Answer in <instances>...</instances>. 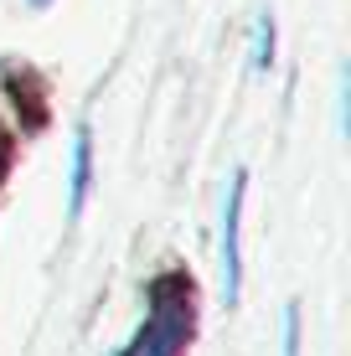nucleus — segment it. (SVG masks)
Here are the masks:
<instances>
[{"label": "nucleus", "instance_id": "obj_1", "mask_svg": "<svg viewBox=\"0 0 351 356\" xmlns=\"http://www.w3.org/2000/svg\"><path fill=\"white\" fill-rule=\"evenodd\" d=\"M186 330H191V300L181 294L176 279H161L150 321L140 325V336L129 341L119 356H181V346H186Z\"/></svg>", "mask_w": 351, "mask_h": 356}, {"label": "nucleus", "instance_id": "obj_2", "mask_svg": "<svg viewBox=\"0 0 351 356\" xmlns=\"http://www.w3.org/2000/svg\"><path fill=\"white\" fill-rule=\"evenodd\" d=\"M243 191H248V170H233L227 207H222V300L227 305H238V289H243V243H238V227H243Z\"/></svg>", "mask_w": 351, "mask_h": 356}, {"label": "nucleus", "instance_id": "obj_3", "mask_svg": "<svg viewBox=\"0 0 351 356\" xmlns=\"http://www.w3.org/2000/svg\"><path fill=\"white\" fill-rule=\"evenodd\" d=\"M88 181H93V134H88V124H78V134H72V181H67V217L72 222L88 207Z\"/></svg>", "mask_w": 351, "mask_h": 356}, {"label": "nucleus", "instance_id": "obj_4", "mask_svg": "<svg viewBox=\"0 0 351 356\" xmlns=\"http://www.w3.org/2000/svg\"><path fill=\"white\" fill-rule=\"evenodd\" d=\"M274 63V16L259 10V26H253V72H263Z\"/></svg>", "mask_w": 351, "mask_h": 356}, {"label": "nucleus", "instance_id": "obj_5", "mask_svg": "<svg viewBox=\"0 0 351 356\" xmlns=\"http://www.w3.org/2000/svg\"><path fill=\"white\" fill-rule=\"evenodd\" d=\"M284 356H300V305L284 310Z\"/></svg>", "mask_w": 351, "mask_h": 356}, {"label": "nucleus", "instance_id": "obj_6", "mask_svg": "<svg viewBox=\"0 0 351 356\" xmlns=\"http://www.w3.org/2000/svg\"><path fill=\"white\" fill-rule=\"evenodd\" d=\"M31 6H47V0H31Z\"/></svg>", "mask_w": 351, "mask_h": 356}]
</instances>
